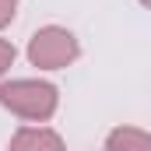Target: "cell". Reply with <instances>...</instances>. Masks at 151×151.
I'll list each match as a JSON object with an SVG mask.
<instances>
[{"mask_svg": "<svg viewBox=\"0 0 151 151\" xmlns=\"http://www.w3.org/2000/svg\"><path fill=\"white\" fill-rule=\"evenodd\" d=\"M18 14V0H0V28H7Z\"/></svg>", "mask_w": 151, "mask_h": 151, "instance_id": "6", "label": "cell"}, {"mask_svg": "<svg viewBox=\"0 0 151 151\" xmlns=\"http://www.w3.org/2000/svg\"><path fill=\"white\" fill-rule=\"evenodd\" d=\"M7 151H67L63 137L53 130V127H42V123H28V127H18Z\"/></svg>", "mask_w": 151, "mask_h": 151, "instance_id": "3", "label": "cell"}, {"mask_svg": "<svg viewBox=\"0 0 151 151\" xmlns=\"http://www.w3.org/2000/svg\"><path fill=\"white\" fill-rule=\"evenodd\" d=\"M102 151H151V130L141 127H113Z\"/></svg>", "mask_w": 151, "mask_h": 151, "instance_id": "4", "label": "cell"}, {"mask_svg": "<svg viewBox=\"0 0 151 151\" xmlns=\"http://www.w3.org/2000/svg\"><path fill=\"white\" fill-rule=\"evenodd\" d=\"M25 56H28V63L39 67V70H67L77 56H81V42L63 25H42L35 35L28 39Z\"/></svg>", "mask_w": 151, "mask_h": 151, "instance_id": "2", "label": "cell"}, {"mask_svg": "<svg viewBox=\"0 0 151 151\" xmlns=\"http://www.w3.org/2000/svg\"><path fill=\"white\" fill-rule=\"evenodd\" d=\"M14 56H18L14 42H11V39H0V77H4L11 67H14Z\"/></svg>", "mask_w": 151, "mask_h": 151, "instance_id": "5", "label": "cell"}, {"mask_svg": "<svg viewBox=\"0 0 151 151\" xmlns=\"http://www.w3.org/2000/svg\"><path fill=\"white\" fill-rule=\"evenodd\" d=\"M0 106L18 119L46 123L60 109V88L42 77H11V81H0Z\"/></svg>", "mask_w": 151, "mask_h": 151, "instance_id": "1", "label": "cell"}, {"mask_svg": "<svg viewBox=\"0 0 151 151\" xmlns=\"http://www.w3.org/2000/svg\"><path fill=\"white\" fill-rule=\"evenodd\" d=\"M137 4H141V7H148V11H151V0H137Z\"/></svg>", "mask_w": 151, "mask_h": 151, "instance_id": "7", "label": "cell"}]
</instances>
